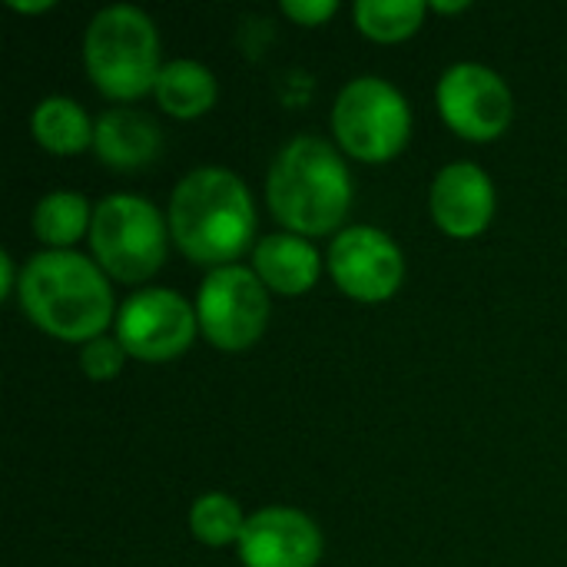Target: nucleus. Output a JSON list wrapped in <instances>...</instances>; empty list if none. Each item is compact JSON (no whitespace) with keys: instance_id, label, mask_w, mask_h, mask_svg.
<instances>
[{"instance_id":"nucleus-18","label":"nucleus","mask_w":567,"mask_h":567,"mask_svg":"<svg viewBox=\"0 0 567 567\" xmlns=\"http://www.w3.org/2000/svg\"><path fill=\"white\" fill-rule=\"evenodd\" d=\"M425 17L422 0H359L355 3V23L365 37L375 40H402L419 30Z\"/></svg>"},{"instance_id":"nucleus-7","label":"nucleus","mask_w":567,"mask_h":567,"mask_svg":"<svg viewBox=\"0 0 567 567\" xmlns=\"http://www.w3.org/2000/svg\"><path fill=\"white\" fill-rule=\"evenodd\" d=\"M196 319L213 346L226 352L249 349L269 322L266 282L246 266L213 269L199 286Z\"/></svg>"},{"instance_id":"nucleus-6","label":"nucleus","mask_w":567,"mask_h":567,"mask_svg":"<svg viewBox=\"0 0 567 567\" xmlns=\"http://www.w3.org/2000/svg\"><path fill=\"white\" fill-rule=\"evenodd\" d=\"M90 243L100 266L123 282H140L153 276L166 259L163 216L143 196H106L93 209Z\"/></svg>"},{"instance_id":"nucleus-15","label":"nucleus","mask_w":567,"mask_h":567,"mask_svg":"<svg viewBox=\"0 0 567 567\" xmlns=\"http://www.w3.org/2000/svg\"><path fill=\"white\" fill-rule=\"evenodd\" d=\"M153 90L159 106L173 116H199L216 103V76L196 60H169Z\"/></svg>"},{"instance_id":"nucleus-3","label":"nucleus","mask_w":567,"mask_h":567,"mask_svg":"<svg viewBox=\"0 0 567 567\" xmlns=\"http://www.w3.org/2000/svg\"><path fill=\"white\" fill-rule=\"evenodd\" d=\"M269 209L302 236L332 233L352 206V176L322 136L289 140L269 166Z\"/></svg>"},{"instance_id":"nucleus-8","label":"nucleus","mask_w":567,"mask_h":567,"mask_svg":"<svg viewBox=\"0 0 567 567\" xmlns=\"http://www.w3.org/2000/svg\"><path fill=\"white\" fill-rule=\"evenodd\" d=\"M196 312L173 289L133 292L116 316L120 346L146 362H163L189 349L196 336Z\"/></svg>"},{"instance_id":"nucleus-16","label":"nucleus","mask_w":567,"mask_h":567,"mask_svg":"<svg viewBox=\"0 0 567 567\" xmlns=\"http://www.w3.org/2000/svg\"><path fill=\"white\" fill-rule=\"evenodd\" d=\"M33 136L43 150L70 156L80 153L86 143H93V123L83 113L80 103H73L70 96H47L40 100V106L33 110Z\"/></svg>"},{"instance_id":"nucleus-11","label":"nucleus","mask_w":567,"mask_h":567,"mask_svg":"<svg viewBox=\"0 0 567 567\" xmlns=\"http://www.w3.org/2000/svg\"><path fill=\"white\" fill-rule=\"evenodd\" d=\"M322 535L316 522L296 508H262L246 518L239 558L246 567H316Z\"/></svg>"},{"instance_id":"nucleus-20","label":"nucleus","mask_w":567,"mask_h":567,"mask_svg":"<svg viewBox=\"0 0 567 567\" xmlns=\"http://www.w3.org/2000/svg\"><path fill=\"white\" fill-rule=\"evenodd\" d=\"M123 355H126V349L120 346V339H103L100 336V339H90L80 349V369L90 379L103 382V379H113L123 369Z\"/></svg>"},{"instance_id":"nucleus-22","label":"nucleus","mask_w":567,"mask_h":567,"mask_svg":"<svg viewBox=\"0 0 567 567\" xmlns=\"http://www.w3.org/2000/svg\"><path fill=\"white\" fill-rule=\"evenodd\" d=\"M0 279H3L0 296H10V292H13V262H10L7 252H0Z\"/></svg>"},{"instance_id":"nucleus-17","label":"nucleus","mask_w":567,"mask_h":567,"mask_svg":"<svg viewBox=\"0 0 567 567\" xmlns=\"http://www.w3.org/2000/svg\"><path fill=\"white\" fill-rule=\"evenodd\" d=\"M86 223H93L90 206L80 193H70V189L47 193L33 209V233L47 246H70L73 239H80Z\"/></svg>"},{"instance_id":"nucleus-2","label":"nucleus","mask_w":567,"mask_h":567,"mask_svg":"<svg viewBox=\"0 0 567 567\" xmlns=\"http://www.w3.org/2000/svg\"><path fill=\"white\" fill-rule=\"evenodd\" d=\"M169 233L196 262L236 259L256 236V206L246 183L219 166L193 169L169 199Z\"/></svg>"},{"instance_id":"nucleus-19","label":"nucleus","mask_w":567,"mask_h":567,"mask_svg":"<svg viewBox=\"0 0 567 567\" xmlns=\"http://www.w3.org/2000/svg\"><path fill=\"white\" fill-rule=\"evenodd\" d=\"M189 528L199 542L206 545H229V542H239L243 528H246V518L239 512V505L229 498V495H203L193 502L189 508Z\"/></svg>"},{"instance_id":"nucleus-24","label":"nucleus","mask_w":567,"mask_h":567,"mask_svg":"<svg viewBox=\"0 0 567 567\" xmlns=\"http://www.w3.org/2000/svg\"><path fill=\"white\" fill-rule=\"evenodd\" d=\"M432 7H435V10H465L468 3H465V0H455V3H432Z\"/></svg>"},{"instance_id":"nucleus-14","label":"nucleus","mask_w":567,"mask_h":567,"mask_svg":"<svg viewBox=\"0 0 567 567\" xmlns=\"http://www.w3.org/2000/svg\"><path fill=\"white\" fill-rule=\"evenodd\" d=\"M252 266L256 276L282 296H299L312 289V282L319 279V252L292 233H272L259 239Z\"/></svg>"},{"instance_id":"nucleus-9","label":"nucleus","mask_w":567,"mask_h":567,"mask_svg":"<svg viewBox=\"0 0 567 567\" xmlns=\"http://www.w3.org/2000/svg\"><path fill=\"white\" fill-rule=\"evenodd\" d=\"M439 110L455 133L495 140L512 123V90L482 63H455L439 80Z\"/></svg>"},{"instance_id":"nucleus-12","label":"nucleus","mask_w":567,"mask_h":567,"mask_svg":"<svg viewBox=\"0 0 567 567\" xmlns=\"http://www.w3.org/2000/svg\"><path fill=\"white\" fill-rule=\"evenodd\" d=\"M495 213V189L485 169L475 163H452L432 183V216L458 239L478 236Z\"/></svg>"},{"instance_id":"nucleus-10","label":"nucleus","mask_w":567,"mask_h":567,"mask_svg":"<svg viewBox=\"0 0 567 567\" xmlns=\"http://www.w3.org/2000/svg\"><path fill=\"white\" fill-rule=\"evenodd\" d=\"M329 269L339 289L362 302L389 299L405 272L399 246L372 226H349L332 239Z\"/></svg>"},{"instance_id":"nucleus-1","label":"nucleus","mask_w":567,"mask_h":567,"mask_svg":"<svg viewBox=\"0 0 567 567\" xmlns=\"http://www.w3.org/2000/svg\"><path fill=\"white\" fill-rule=\"evenodd\" d=\"M20 306L43 332L66 342L100 339L113 319V292L103 269L70 249H50L27 262Z\"/></svg>"},{"instance_id":"nucleus-4","label":"nucleus","mask_w":567,"mask_h":567,"mask_svg":"<svg viewBox=\"0 0 567 567\" xmlns=\"http://www.w3.org/2000/svg\"><path fill=\"white\" fill-rule=\"evenodd\" d=\"M83 56L93 83L116 96L133 100L156 86L159 76V37L153 20L130 3L103 7L83 40Z\"/></svg>"},{"instance_id":"nucleus-23","label":"nucleus","mask_w":567,"mask_h":567,"mask_svg":"<svg viewBox=\"0 0 567 567\" xmlns=\"http://www.w3.org/2000/svg\"><path fill=\"white\" fill-rule=\"evenodd\" d=\"M10 7H13V10H30V13H33V10H50V0H33V3H30V0H10Z\"/></svg>"},{"instance_id":"nucleus-5","label":"nucleus","mask_w":567,"mask_h":567,"mask_svg":"<svg viewBox=\"0 0 567 567\" xmlns=\"http://www.w3.org/2000/svg\"><path fill=\"white\" fill-rule=\"evenodd\" d=\"M332 126L346 153L365 163H385L409 143L412 113L389 80L355 76L336 96Z\"/></svg>"},{"instance_id":"nucleus-21","label":"nucleus","mask_w":567,"mask_h":567,"mask_svg":"<svg viewBox=\"0 0 567 567\" xmlns=\"http://www.w3.org/2000/svg\"><path fill=\"white\" fill-rule=\"evenodd\" d=\"M336 7H339L336 0H282V10H286L292 20L306 23V27L329 20V17L336 13Z\"/></svg>"},{"instance_id":"nucleus-13","label":"nucleus","mask_w":567,"mask_h":567,"mask_svg":"<svg viewBox=\"0 0 567 567\" xmlns=\"http://www.w3.org/2000/svg\"><path fill=\"white\" fill-rule=\"evenodd\" d=\"M93 146L106 166L136 169L159 153V130L146 113L120 106V110H106L93 123Z\"/></svg>"}]
</instances>
